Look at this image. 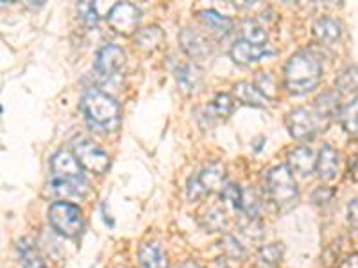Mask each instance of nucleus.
I'll return each mask as SVG.
<instances>
[{
  "label": "nucleus",
  "mask_w": 358,
  "mask_h": 268,
  "mask_svg": "<svg viewBox=\"0 0 358 268\" xmlns=\"http://www.w3.org/2000/svg\"><path fill=\"white\" fill-rule=\"evenodd\" d=\"M73 154H76L78 161L81 163V167L86 168L88 172L102 175L110 168V156H108V152L101 149L97 143L92 142V140L83 138L76 142Z\"/></svg>",
  "instance_id": "nucleus-8"
},
{
  "label": "nucleus",
  "mask_w": 358,
  "mask_h": 268,
  "mask_svg": "<svg viewBox=\"0 0 358 268\" xmlns=\"http://www.w3.org/2000/svg\"><path fill=\"white\" fill-rule=\"evenodd\" d=\"M242 40L251 41L255 45H267V31H265L264 25L258 24L257 20H245L242 24Z\"/></svg>",
  "instance_id": "nucleus-26"
},
{
  "label": "nucleus",
  "mask_w": 358,
  "mask_h": 268,
  "mask_svg": "<svg viewBox=\"0 0 358 268\" xmlns=\"http://www.w3.org/2000/svg\"><path fill=\"white\" fill-rule=\"evenodd\" d=\"M335 88L342 94H357L358 91V66H348L341 72L335 81Z\"/></svg>",
  "instance_id": "nucleus-25"
},
{
  "label": "nucleus",
  "mask_w": 358,
  "mask_h": 268,
  "mask_svg": "<svg viewBox=\"0 0 358 268\" xmlns=\"http://www.w3.org/2000/svg\"><path fill=\"white\" fill-rule=\"evenodd\" d=\"M176 81H178L179 88L187 91V94H194L201 88V81H203V75H201V70L197 68L194 63L185 61L181 65L176 66Z\"/></svg>",
  "instance_id": "nucleus-16"
},
{
  "label": "nucleus",
  "mask_w": 358,
  "mask_h": 268,
  "mask_svg": "<svg viewBox=\"0 0 358 268\" xmlns=\"http://www.w3.org/2000/svg\"><path fill=\"white\" fill-rule=\"evenodd\" d=\"M117 268H126V267H117Z\"/></svg>",
  "instance_id": "nucleus-38"
},
{
  "label": "nucleus",
  "mask_w": 358,
  "mask_h": 268,
  "mask_svg": "<svg viewBox=\"0 0 358 268\" xmlns=\"http://www.w3.org/2000/svg\"><path fill=\"white\" fill-rule=\"evenodd\" d=\"M289 168L290 172H296V174L306 175L313 174V170L317 168V158L313 154L312 149L308 147H297L294 151L289 152Z\"/></svg>",
  "instance_id": "nucleus-13"
},
{
  "label": "nucleus",
  "mask_w": 358,
  "mask_h": 268,
  "mask_svg": "<svg viewBox=\"0 0 358 268\" xmlns=\"http://www.w3.org/2000/svg\"><path fill=\"white\" fill-rule=\"evenodd\" d=\"M49 223L57 234L65 238H76L85 228V218L79 206L65 200H57L49 207Z\"/></svg>",
  "instance_id": "nucleus-5"
},
{
  "label": "nucleus",
  "mask_w": 358,
  "mask_h": 268,
  "mask_svg": "<svg viewBox=\"0 0 358 268\" xmlns=\"http://www.w3.org/2000/svg\"><path fill=\"white\" fill-rule=\"evenodd\" d=\"M312 31L315 40H317L319 43H324V45L337 43L342 36L341 22H337L335 18H330V17H322L319 18V20H315Z\"/></svg>",
  "instance_id": "nucleus-17"
},
{
  "label": "nucleus",
  "mask_w": 358,
  "mask_h": 268,
  "mask_svg": "<svg viewBox=\"0 0 358 268\" xmlns=\"http://www.w3.org/2000/svg\"><path fill=\"white\" fill-rule=\"evenodd\" d=\"M342 107H338V94L337 89H330V91H324L322 95H319L317 100H315V114L321 120V124L324 126V129L330 126L331 118L337 117L341 113Z\"/></svg>",
  "instance_id": "nucleus-15"
},
{
  "label": "nucleus",
  "mask_w": 358,
  "mask_h": 268,
  "mask_svg": "<svg viewBox=\"0 0 358 268\" xmlns=\"http://www.w3.org/2000/svg\"><path fill=\"white\" fill-rule=\"evenodd\" d=\"M138 260L142 268H169V260L158 244H145L140 247Z\"/></svg>",
  "instance_id": "nucleus-20"
},
{
  "label": "nucleus",
  "mask_w": 358,
  "mask_h": 268,
  "mask_svg": "<svg viewBox=\"0 0 358 268\" xmlns=\"http://www.w3.org/2000/svg\"><path fill=\"white\" fill-rule=\"evenodd\" d=\"M319 177L322 181H334L338 174V152L331 145H322L317 156V168H315Z\"/></svg>",
  "instance_id": "nucleus-18"
},
{
  "label": "nucleus",
  "mask_w": 358,
  "mask_h": 268,
  "mask_svg": "<svg viewBox=\"0 0 358 268\" xmlns=\"http://www.w3.org/2000/svg\"><path fill=\"white\" fill-rule=\"evenodd\" d=\"M233 94H235L236 100H241L242 104L251 107H267L268 98L262 94V89L257 84H252L249 81L236 82L233 86Z\"/></svg>",
  "instance_id": "nucleus-14"
},
{
  "label": "nucleus",
  "mask_w": 358,
  "mask_h": 268,
  "mask_svg": "<svg viewBox=\"0 0 358 268\" xmlns=\"http://www.w3.org/2000/svg\"><path fill=\"white\" fill-rule=\"evenodd\" d=\"M350 177L353 181H358V154L350 159Z\"/></svg>",
  "instance_id": "nucleus-35"
},
{
  "label": "nucleus",
  "mask_w": 358,
  "mask_h": 268,
  "mask_svg": "<svg viewBox=\"0 0 358 268\" xmlns=\"http://www.w3.org/2000/svg\"><path fill=\"white\" fill-rule=\"evenodd\" d=\"M273 52L274 50L268 45H255L251 41L236 40L229 50V56L236 65H251V63L260 61L262 57Z\"/></svg>",
  "instance_id": "nucleus-11"
},
{
  "label": "nucleus",
  "mask_w": 358,
  "mask_h": 268,
  "mask_svg": "<svg viewBox=\"0 0 358 268\" xmlns=\"http://www.w3.org/2000/svg\"><path fill=\"white\" fill-rule=\"evenodd\" d=\"M267 193L280 211H289L296 206L299 191L289 167L280 165L267 172Z\"/></svg>",
  "instance_id": "nucleus-4"
},
{
  "label": "nucleus",
  "mask_w": 358,
  "mask_h": 268,
  "mask_svg": "<svg viewBox=\"0 0 358 268\" xmlns=\"http://www.w3.org/2000/svg\"><path fill=\"white\" fill-rule=\"evenodd\" d=\"M179 43H181L183 50L192 59H206L212 54L210 41L196 29H183L181 34H179Z\"/></svg>",
  "instance_id": "nucleus-12"
},
{
  "label": "nucleus",
  "mask_w": 358,
  "mask_h": 268,
  "mask_svg": "<svg viewBox=\"0 0 358 268\" xmlns=\"http://www.w3.org/2000/svg\"><path fill=\"white\" fill-rule=\"evenodd\" d=\"M163 40H165V34L159 27H145L142 31L136 33L134 38V43L138 45L140 49L143 50H156L162 47Z\"/></svg>",
  "instance_id": "nucleus-24"
},
{
  "label": "nucleus",
  "mask_w": 358,
  "mask_h": 268,
  "mask_svg": "<svg viewBox=\"0 0 358 268\" xmlns=\"http://www.w3.org/2000/svg\"><path fill=\"white\" fill-rule=\"evenodd\" d=\"M322 77V66L317 56L310 50H299L285 65L283 81L285 88L294 95H303L317 88Z\"/></svg>",
  "instance_id": "nucleus-2"
},
{
  "label": "nucleus",
  "mask_w": 358,
  "mask_h": 268,
  "mask_svg": "<svg viewBox=\"0 0 358 268\" xmlns=\"http://www.w3.org/2000/svg\"><path fill=\"white\" fill-rule=\"evenodd\" d=\"M140 20H142V11L129 2H118L108 13V22H110L111 29L124 36L136 33Z\"/></svg>",
  "instance_id": "nucleus-9"
},
{
  "label": "nucleus",
  "mask_w": 358,
  "mask_h": 268,
  "mask_svg": "<svg viewBox=\"0 0 358 268\" xmlns=\"http://www.w3.org/2000/svg\"><path fill=\"white\" fill-rule=\"evenodd\" d=\"M203 223H204V229H208L210 232H220L228 228V218H226L222 209H219V207H212V209L204 215Z\"/></svg>",
  "instance_id": "nucleus-28"
},
{
  "label": "nucleus",
  "mask_w": 358,
  "mask_h": 268,
  "mask_svg": "<svg viewBox=\"0 0 358 268\" xmlns=\"http://www.w3.org/2000/svg\"><path fill=\"white\" fill-rule=\"evenodd\" d=\"M50 191L63 199H85L90 184L83 174L81 163L70 151H57L50 159Z\"/></svg>",
  "instance_id": "nucleus-1"
},
{
  "label": "nucleus",
  "mask_w": 358,
  "mask_h": 268,
  "mask_svg": "<svg viewBox=\"0 0 358 268\" xmlns=\"http://www.w3.org/2000/svg\"><path fill=\"white\" fill-rule=\"evenodd\" d=\"M219 248L222 252V260L233 267H238L248 260V252H245L244 245H241V241L231 234L222 236V240L219 241Z\"/></svg>",
  "instance_id": "nucleus-19"
},
{
  "label": "nucleus",
  "mask_w": 358,
  "mask_h": 268,
  "mask_svg": "<svg viewBox=\"0 0 358 268\" xmlns=\"http://www.w3.org/2000/svg\"><path fill=\"white\" fill-rule=\"evenodd\" d=\"M199 20L206 25L208 29H212L213 33H217L219 36H228L233 31V22L231 18L224 17L220 13L213 11V9H204L199 11Z\"/></svg>",
  "instance_id": "nucleus-21"
},
{
  "label": "nucleus",
  "mask_w": 358,
  "mask_h": 268,
  "mask_svg": "<svg viewBox=\"0 0 358 268\" xmlns=\"http://www.w3.org/2000/svg\"><path fill=\"white\" fill-rule=\"evenodd\" d=\"M126 63V54L117 45H106L95 56V73L104 81H111Z\"/></svg>",
  "instance_id": "nucleus-10"
},
{
  "label": "nucleus",
  "mask_w": 358,
  "mask_h": 268,
  "mask_svg": "<svg viewBox=\"0 0 358 268\" xmlns=\"http://www.w3.org/2000/svg\"><path fill=\"white\" fill-rule=\"evenodd\" d=\"M179 268H203V267H201L199 263H196V261L188 260V261H185V263L179 265Z\"/></svg>",
  "instance_id": "nucleus-36"
},
{
  "label": "nucleus",
  "mask_w": 358,
  "mask_h": 268,
  "mask_svg": "<svg viewBox=\"0 0 358 268\" xmlns=\"http://www.w3.org/2000/svg\"><path fill=\"white\" fill-rule=\"evenodd\" d=\"M257 268H280V267H274V265H267V263H260V261H258Z\"/></svg>",
  "instance_id": "nucleus-37"
},
{
  "label": "nucleus",
  "mask_w": 358,
  "mask_h": 268,
  "mask_svg": "<svg viewBox=\"0 0 358 268\" xmlns=\"http://www.w3.org/2000/svg\"><path fill=\"white\" fill-rule=\"evenodd\" d=\"M83 114H85L86 122L92 127L99 129H111L118 124V107L117 100L106 91H101L97 88H90L83 94L81 102H79Z\"/></svg>",
  "instance_id": "nucleus-3"
},
{
  "label": "nucleus",
  "mask_w": 358,
  "mask_h": 268,
  "mask_svg": "<svg viewBox=\"0 0 358 268\" xmlns=\"http://www.w3.org/2000/svg\"><path fill=\"white\" fill-rule=\"evenodd\" d=\"M281 258H283V247H281V244L265 245L258 252V261L260 263L274 265V267H278L281 263Z\"/></svg>",
  "instance_id": "nucleus-30"
},
{
  "label": "nucleus",
  "mask_w": 358,
  "mask_h": 268,
  "mask_svg": "<svg viewBox=\"0 0 358 268\" xmlns=\"http://www.w3.org/2000/svg\"><path fill=\"white\" fill-rule=\"evenodd\" d=\"M338 118H341V126L346 131L348 136L351 140H358V98L342 107Z\"/></svg>",
  "instance_id": "nucleus-23"
},
{
  "label": "nucleus",
  "mask_w": 358,
  "mask_h": 268,
  "mask_svg": "<svg viewBox=\"0 0 358 268\" xmlns=\"http://www.w3.org/2000/svg\"><path fill=\"white\" fill-rule=\"evenodd\" d=\"M78 15L88 27H95V25L99 24V18H101L97 4H95V2H88V0H86V2H79Z\"/></svg>",
  "instance_id": "nucleus-31"
},
{
  "label": "nucleus",
  "mask_w": 358,
  "mask_h": 268,
  "mask_svg": "<svg viewBox=\"0 0 358 268\" xmlns=\"http://www.w3.org/2000/svg\"><path fill=\"white\" fill-rule=\"evenodd\" d=\"M220 199L226 200L236 213L241 211L244 206V190L238 184H228L220 193Z\"/></svg>",
  "instance_id": "nucleus-29"
},
{
  "label": "nucleus",
  "mask_w": 358,
  "mask_h": 268,
  "mask_svg": "<svg viewBox=\"0 0 358 268\" xmlns=\"http://www.w3.org/2000/svg\"><path fill=\"white\" fill-rule=\"evenodd\" d=\"M285 122L290 136L297 142H312L315 134L324 129L317 114L310 113L305 107H296V110L289 111Z\"/></svg>",
  "instance_id": "nucleus-7"
},
{
  "label": "nucleus",
  "mask_w": 358,
  "mask_h": 268,
  "mask_svg": "<svg viewBox=\"0 0 358 268\" xmlns=\"http://www.w3.org/2000/svg\"><path fill=\"white\" fill-rule=\"evenodd\" d=\"M233 98L231 95L228 94H219L215 98H213V102L208 106V110H210V113H212V117L215 118V120H219V118H228L229 114L233 113Z\"/></svg>",
  "instance_id": "nucleus-27"
},
{
  "label": "nucleus",
  "mask_w": 358,
  "mask_h": 268,
  "mask_svg": "<svg viewBox=\"0 0 358 268\" xmlns=\"http://www.w3.org/2000/svg\"><path fill=\"white\" fill-rule=\"evenodd\" d=\"M337 268H358V254H351L346 260H342Z\"/></svg>",
  "instance_id": "nucleus-34"
},
{
  "label": "nucleus",
  "mask_w": 358,
  "mask_h": 268,
  "mask_svg": "<svg viewBox=\"0 0 358 268\" xmlns=\"http://www.w3.org/2000/svg\"><path fill=\"white\" fill-rule=\"evenodd\" d=\"M348 223L355 231H358V199L351 200L350 206H348Z\"/></svg>",
  "instance_id": "nucleus-33"
},
{
  "label": "nucleus",
  "mask_w": 358,
  "mask_h": 268,
  "mask_svg": "<svg viewBox=\"0 0 358 268\" xmlns=\"http://www.w3.org/2000/svg\"><path fill=\"white\" fill-rule=\"evenodd\" d=\"M17 251L18 256L22 258L24 268H47L45 267V261L38 254L36 245H34V241L31 238H22L17 245Z\"/></svg>",
  "instance_id": "nucleus-22"
},
{
  "label": "nucleus",
  "mask_w": 358,
  "mask_h": 268,
  "mask_svg": "<svg viewBox=\"0 0 358 268\" xmlns=\"http://www.w3.org/2000/svg\"><path fill=\"white\" fill-rule=\"evenodd\" d=\"M226 186H228L226 184V168L220 163H212L199 175H194V177L188 179V199L199 200L203 197H206L208 193H213V191H220L222 193V190Z\"/></svg>",
  "instance_id": "nucleus-6"
},
{
  "label": "nucleus",
  "mask_w": 358,
  "mask_h": 268,
  "mask_svg": "<svg viewBox=\"0 0 358 268\" xmlns=\"http://www.w3.org/2000/svg\"><path fill=\"white\" fill-rule=\"evenodd\" d=\"M331 199H334V190H330V188H328V186H319L317 190H315L312 193L313 204H317V206H321V204H326V202H330Z\"/></svg>",
  "instance_id": "nucleus-32"
}]
</instances>
